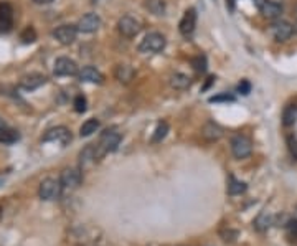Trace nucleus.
Segmentation results:
<instances>
[{"instance_id":"nucleus-10","label":"nucleus","mask_w":297,"mask_h":246,"mask_svg":"<svg viewBox=\"0 0 297 246\" xmlns=\"http://www.w3.org/2000/svg\"><path fill=\"white\" fill-rule=\"evenodd\" d=\"M53 73L56 76H75L78 75V65L76 62H73L68 56H61L55 62V68H53Z\"/></svg>"},{"instance_id":"nucleus-7","label":"nucleus","mask_w":297,"mask_h":246,"mask_svg":"<svg viewBox=\"0 0 297 246\" xmlns=\"http://www.w3.org/2000/svg\"><path fill=\"white\" fill-rule=\"evenodd\" d=\"M271 35L274 37L276 42H287V40L292 37L294 33V26L290 25L286 20H277L273 25H271Z\"/></svg>"},{"instance_id":"nucleus-23","label":"nucleus","mask_w":297,"mask_h":246,"mask_svg":"<svg viewBox=\"0 0 297 246\" xmlns=\"http://www.w3.org/2000/svg\"><path fill=\"white\" fill-rule=\"evenodd\" d=\"M246 189H248L246 183L241 182V180H236L233 175H229V178H228V189H226L228 195H241V194L246 192Z\"/></svg>"},{"instance_id":"nucleus-13","label":"nucleus","mask_w":297,"mask_h":246,"mask_svg":"<svg viewBox=\"0 0 297 246\" xmlns=\"http://www.w3.org/2000/svg\"><path fill=\"white\" fill-rule=\"evenodd\" d=\"M195 26H196V10L188 9L183 13L180 23H178V30H180L183 37H190L195 32Z\"/></svg>"},{"instance_id":"nucleus-11","label":"nucleus","mask_w":297,"mask_h":246,"mask_svg":"<svg viewBox=\"0 0 297 246\" xmlns=\"http://www.w3.org/2000/svg\"><path fill=\"white\" fill-rule=\"evenodd\" d=\"M256 5L262 13V17L269 20H276L282 15V5L274 2V0H256Z\"/></svg>"},{"instance_id":"nucleus-29","label":"nucleus","mask_w":297,"mask_h":246,"mask_svg":"<svg viewBox=\"0 0 297 246\" xmlns=\"http://www.w3.org/2000/svg\"><path fill=\"white\" fill-rule=\"evenodd\" d=\"M208 101L210 103H235L236 98L233 95H229V93H221V95L211 96Z\"/></svg>"},{"instance_id":"nucleus-4","label":"nucleus","mask_w":297,"mask_h":246,"mask_svg":"<svg viewBox=\"0 0 297 246\" xmlns=\"http://www.w3.org/2000/svg\"><path fill=\"white\" fill-rule=\"evenodd\" d=\"M231 152H233V156L236 159H246L253 152V142L246 136L236 134L231 137Z\"/></svg>"},{"instance_id":"nucleus-17","label":"nucleus","mask_w":297,"mask_h":246,"mask_svg":"<svg viewBox=\"0 0 297 246\" xmlns=\"http://www.w3.org/2000/svg\"><path fill=\"white\" fill-rule=\"evenodd\" d=\"M224 131L220 124H216L213 121H208L207 124L202 128V137L205 139V141L208 142H215V141H220V139L223 137Z\"/></svg>"},{"instance_id":"nucleus-40","label":"nucleus","mask_w":297,"mask_h":246,"mask_svg":"<svg viewBox=\"0 0 297 246\" xmlns=\"http://www.w3.org/2000/svg\"><path fill=\"white\" fill-rule=\"evenodd\" d=\"M295 210H297V208H295Z\"/></svg>"},{"instance_id":"nucleus-20","label":"nucleus","mask_w":297,"mask_h":246,"mask_svg":"<svg viewBox=\"0 0 297 246\" xmlns=\"http://www.w3.org/2000/svg\"><path fill=\"white\" fill-rule=\"evenodd\" d=\"M190 84H191V79L188 75H185V73H174V75L170 76V86L177 91L188 89Z\"/></svg>"},{"instance_id":"nucleus-25","label":"nucleus","mask_w":297,"mask_h":246,"mask_svg":"<svg viewBox=\"0 0 297 246\" xmlns=\"http://www.w3.org/2000/svg\"><path fill=\"white\" fill-rule=\"evenodd\" d=\"M145 9L154 15L160 17L167 10V5H165V0H145Z\"/></svg>"},{"instance_id":"nucleus-27","label":"nucleus","mask_w":297,"mask_h":246,"mask_svg":"<svg viewBox=\"0 0 297 246\" xmlns=\"http://www.w3.org/2000/svg\"><path fill=\"white\" fill-rule=\"evenodd\" d=\"M18 141V132H15L13 129L4 128L0 129V142L2 144H13Z\"/></svg>"},{"instance_id":"nucleus-24","label":"nucleus","mask_w":297,"mask_h":246,"mask_svg":"<svg viewBox=\"0 0 297 246\" xmlns=\"http://www.w3.org/2000/svg\"><path fill=\"white\" fill-rule=\"evenodd\" d=\"M99 126H101V122H99L97 119H94V117L88 119V121H84L81 128H79V136H81V137H89V136H92L99 129Z\"/></svg>"},{"instance_id":"nucleus-22","label":"nucleus","mask_w":297,"mask_h":246,"mask_svg":"<svg viewBox=\"0 0 297 246\" xmlns=\"http://www.w3.org/2000/svg\"><path fill=\"white\" fill-rule=\"evenodd\" d=\"M271 225H274V217H271L268 211H261L254 220V228L257 231H266Z\"/></svg>"},{"instance_id":"nucleus-21","label":"nucleus","mask_w":297,"mask_h":246,"mask_svg":"<svg viewBox=\"0 0 297 246\" xmlns=\"http://www.w3.org/2000/svg\"><path fill=\"white\" fill-rule=\"evenodd\" d=\"M297 121V106L295 104H287L282 111V124L284 128H290Z\"/></svg>"},{"instance_id":"nucleus-6","label":"nucleus","mask_w":297,"mask_h":246,"mask_svg":"<svg viewBox=\"0 0 297 246\" xmlns=\"http://www.w3.org/2000/svg\"><path fill=\"white\" fill-rule=\"evenodd\" d=\"M43 141L45 142H58L64 147V145H68L71 142V132L68 128H64V126H58V128L46 131V134L43 136Z\"/></svg>"},{"instance_id":"nucleus-35","label":"nucleus","mask_w":297,"mask_h":246,"mask_svg":"<svg viewBox=\"0 0 297 246\" xmlns=\"http://www.w3.org/2000/svg\"><path fill=\"white\" fill-rule=\"evenodd\" d=\"M226 9L229 13H233L236 9V0H226Z\"/></svg>"},{"instance_id":"nucleus-38","label":"nucleus","mask_w":297,"mask_h":246,"mask_svg":"<svg viewBox=\"0 0 297 246\" xmlns=\"http://www.w3.org/2000/svg\"><path fill=\"white\" fill-rule=\"evenodd\" d=\"M4 128H7V124H5V121L2 117H0V129H4Z\"/></svg>"},{"instance_id":"nucleus-34","label":"nucleus","mask_w":297,"mask_h":246,"mask_svg":"<svg viewBox=\"0 0 297 246\" xmlns=\"http://www.w3.org/2000/svg\"><path fill=\"white\" fill-rule=\"evenodd\" d=\"M238 93L243 96H248L251 93V83L248 81V79H241V83L238 84Z\"/></svg>"},{"instance_id":"nucleus-33","label":"nucleus","mask_w":297,"mask_h":246,"mask_svg":"<svg viewBox=\"0 0 297 246\" xmlns=\"http://www.w3.org/2000/svg\"><path fill=\"white\" fill-rule=\"evenodd\" d=\"M286 230H287V235L292 238V240H297V220L295 218H289V222L286 223Z\"/></svg>"},{"instance_id":"nucleus-12","label":"nucleus","mask_w":297,"mask_h":246,"mask_svg":"<svg viewBox=\"0 0 297 246\" xmlns=\"http://www.w3.org/2000/svg\"><path fill=\"white\" fill-rule=\"evenodd\" d=\"M101 25H103V22H101V18H99V15H96V13H86V15L79 18L76 26H78V32L94 33L101 28Z\"/></svg>"},{"instance_id":"nucleus-3","label":"nucleus","mask_w":297,"mask_h":246,"mask_svg":"<svg viewBox=\"0 0 297 246\" xmlns=\"http://www.w3.org/2000/svg\"><path fill=\"white\" fill-rule=\"evenodd\" d=\"M121 141H122V136H121V132H117V129H114V128L106 129L101 134L97 147L103 154H106V152H114V150H117Z\"/></svg>"},{"instance_id":"nucleus-14","label":"nucleus","mask_w":297,"mask_h":246,"mask_svg":"<svg viewBox=\"0 0 297 246\" xmlns=\"http://www.w3.org/2000/svg\"><path fill=\"white\" fill-rule=\"evenodd\" d=\"M103 156V152L99 150L97 145H86V147L79 152V164H81V170L84 167H89V165H92L99 157Z\"/></svg>"},{"instance_id":"nucleus-8","label":"nucleus","mask_w":297,"mask_h":246,"mask_svg":"<svg viewBox=\"0 0 297 246\" xmlns=\"http://www.w3.org/2000/svg\"><path fill=\"white\" fill-rule=\"evenodd\" d=\"M117 30L125 38H134V37L139 35V32H141V23H139L136 18H132L129 15H124L117 22Z\"/></svg>"},{"instance_id":"nucleus-16","label":"nucleus","mask_w":297,"mask_h":246,"mask_svg":"<svg viewBox=\"0 0 297 246\" xmlns=\"http://www.w3.org/2000/svg\"><path fill=\"white\" fill-rule=\"evenodd\" d=\"M13 26V9L10 4H0V33H9Z\"/></svg>"},{"instance_id":"nucleus-36","label":"nucleus","mask_w":297,"mask_h":246,"mask_svg":"<svg viewBox=\"0 0 297 246\" xmlns=\"http://www.w3.org/2000/svg\"><path fill=\"white\" fill-rule=\"evenodd\" d=\"M213 81H215V76H210V78L207 79V83H205V86L202 88V91H207V89L210 88V86H211V83H213Z\"/></svg>"},{"instance_id":"nucleus-15","label":"nucleus","mask_w":297,"mask_h":246,"mask_svg":"<svg viewBox=\"0 0 297 246\" xmlns=\"http://www.w3.org/2000/svg\"><path fill=\"white\" fill-rule=\"evenodd\" d=\"M46 81L48 79L42 73H30V75H25L20 79V88L26 91H33V89H38L40 86H43Z\"/></svg>"},{"instance_id":"nucleus-9","label":"nucleus","mask_w":297,"mask_h":246,"mask_svg":"<svg viewBox=\"0 0 297 246\" xmlns=\"http://www.w3.org/2000/svg\"><path fill=\"white\" fill-rule=\"evenodd\" d=\"M53 37L61 45H71L75 43L78 37V26L76 25H59L53 30Z\"/></svg>"},{"instance_id":"nucleus-18","label":"nucleus","mask_w":297,"mask_h":246,"mask_svg":"<svg viewBox=\"0 0 297 246\" xmlns=\"http://www.w3.org/2000/svg\"><path fill=\"white\" fill-rule=\"evenodd\" d=\"M78 78L84 83H92V84H103L104 76L101 71H97L94 66H84V68L78 73Z\"/></svg>"},{"instance_id":"nucleus-32","label":"nucleus","mask_w":297,"mask_h":246,"mask_svg":"<svg viewBox=\"0 0 297 246\" xmlns=\"http://www.w3.org/2000/svg\"><path fill=\"white\" fill-rule=\"evenodd\" d=\"M73 106H75L76 112H84L86 109H88V101H86V98L83 95H78L75 98V101H73Z\"/></svg>"},{"instance_id":"nucleus-30","label":"nucleus","mask_w":297,"mask_h":246,"mask_svg":"<svg viewBox=\"0 0 297 246\" xmlns=\"http://www.w3.org/2000/svg\"><path fill=\"white\" fill-rule=\"evenodd\" d=\"M20 38L23 40V43H33L37 40V32L33 26H26V28L22 32V35H20Z\"/></svg>"},{"instance_id":"nucleus-1","label":"nucleus","mask_w":297,"mask_h":246,"mask_svg":"<svg viewBox=\"0 0 297 246\" xmlns=\"http://www.w3.org/2000/svg\"><path fill=\"white\" fill-rule=\"evenodd\" d=\"M165 45H167V40L158 32H150L144 37V40L139 45V51L142 53H160Z\"/></svg>"},{"instance_id":"nucleus-37","label":"nucleus","mask_w":297,"mask_h":246,"mask_svg":"<svg viewBox=\"0 0 297 246\" xmlns=\"http://www.w3.org/2000/svg\"><path fill=\"white\" fill-rule=\"evenodd\" d=\"M35 4H38V5H48V4H51L53 0H33Z\"/></svg>"},{"instance_id":"nucleus-39","label":"nucleus","mask_w":297,"mask_h":246,"mask_svg":"<svg viewBox=\"0 0 297 246\" xmlns=\"http://www.w3.org/2000/svg\"><path fill=\"white\" fill-rule=\"evenodd\" d=\"M294 15H295V20H297V7H295V13H294Z\"/></svg>"},{"instance_id":"nucleus-2","label":"nucleus","mask_w":297,"mask_h":246,"mask_svg":"<svg viewBox=\"0 0 297 246\" xmlns=\"http://www.w3.org/2000/svg\"><path fill=\"white\" fill-rule=\"evenodd\" d=\"M61 182L56 180V178H45V180L40 183V189H38V195L42 200H46V202H53L59 198L61 195Z\"/></svg>"},{"instance_id":"nucleus-5","label":"nucleus","mask_w":297,"mask_h":246,"mask_svg":"<svg viewBox=\"0 0 297 246\" xmlns=\"http://www.w3.org/2000/svg\"><path fill=\"white\" fill-rule=\"evenodd\" d=\"M59 182H61V187L63 189L75 190L83 182V170L81 169H76V167L64 169L61 172V175H59Z\"/></svg>"},{"instance_id":"nucleus-26","label":"nucleus","mask_w":297,"mask_h":246,"mask_svg":"<svg viewBox=\"0 0 297 246\" xmlns=\"http://www.w3.org/2000/svg\"><path fill=\"white\" fill-rule=\"evenodd\" d=\"M167 132H169V124L167 122H160L155 128L154 131V134H152V139H150V142L152 144H158V142H162L165 136H167Z\"/></svg>"},{"instance_id":"nucleus-28","label":"nucleus","mask_w":297,"mask_h":246,"mask_svg":"<svg viewBox=\"0 0 297 246\" xmlns=\"http://www.w3.org/2000/svg\"><path fill=\"white\" fill-rule=\"evenodd\" d=\"M191 65H193L195 71L205 73V71H207V56H205V55H196L193 59H191Z\"/></svg>"},{"instance_id":"nucleus-31","label":"nucleus","mask_w":297,"mask_h":246,"mask_svg":"<svg viewBox=\"0 0 297 246\" xmlns=\"http://www.w3.org/2000/svg\"><path fill=\"white\" fill-rule=\"evenodd\" d=\"M286 144H287V149L290 152V156H292L295 161H297V137L294 134H287Z\"/></svg>"},{"instance_id":"nucleus-19","label":"nucleus","mask_w":297,"mask_h":246,"mask_svg":"<svg viewBox=\"0 0 297 246\" xmlns=\"http://www.w3.org/2000/svg\"><path fill=\"white\" fill-rule=\"evenodd\" d=\"M114 76L119 83L122 84H129L136 76V70L132 68L130 65H117L114 70Z\"/></svg>"}]
</instances>
